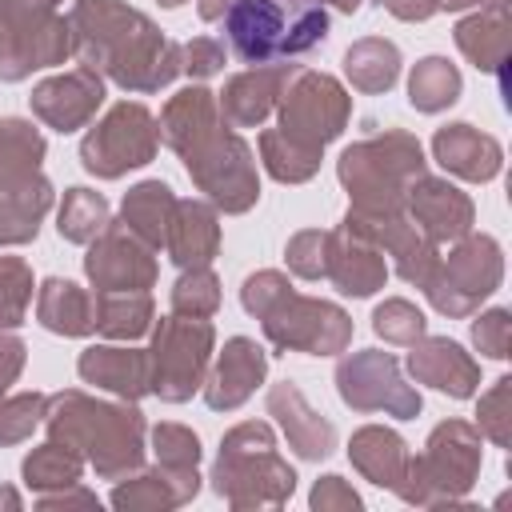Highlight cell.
<instances>
[{"label": "cell", "mask_w": 512, "mask_h": 512, "mask_svg": "<svg viewBox=\"0 0 512 512\" xmlns=\"http://www.w3.org/2000/svg\"><path fill=\"white\" fill-rule=\"evenodd\" d=\"M0 508H24V496L16 488H0Z\"/></svg>", "instance_id": "6f0895ef"}, {"label": "cell", "mask_w": 512, "mask_h": 512, "mask_svg": "<svg viewBox=\"0 0 512 512\" xmlns=\"http://www.w3.org/2000/svg\"><path fill=\"white\" fill-rule=\"evenodd\" d=\"M440 12H464V8H508V0H436Z\"/></svg>", "instance_id": "f5cc1de1"}, {"label": "cell", "mask_w": 512, "mask_h": 512, "mask_svg": "<svg viewBox=\"0 0 512 512\" xmlns=\"http://www.w3.org/2000/svg\"><path fill=\"white\" fill-rule=\"evenodd\" d=\"M372 332H376L384 344L408 348V344H416V340L428 332V316H424L412 300L388 296V300H380V304L372 308Z\"/></svg>", "instance_id": "60d3db41"}, {"label": "cell", "mask_w": 512, "mask_h": 512, "mask_svg": "<svg viewBox=\"0 0 512 512\" xmlns=\"http://www.w3.org/2000/svg\"><path fill=\"white\" fill-rule=\"evenodd\" d=\"M296 468L276 452V432L268 420H244L232 424L220 436V452L208 468L212 492L236 508H284L296 492Z\"/></svg>", "instance_id": "5b68a950"}, {"label": "cell", "mask_w": 512, "mask_h": 512, "mask_svg": "<svg viewBox=\"0 0 512 512\" xmlns=\"http://www.w3.org/2000/svg\"><path fill=\"white\" fill-rule=\"evenodd\" d=\"M216 308H220V276L212 272V264L180 268V276L172 284V312L212 320Z\"/></svg>", "instance_id": "ab89813d"}, {"label": "cell", "mask_w": 512, "mask_h": 512, "mask_svg": "<svg viewBox=\"0 0 512 512\" xmlns=\"http://www.w3.org/2000/svg\"><path fill=\"white\" fill-rule=\"evenodd\" d=\"M216 356V328L204 316L168 312L152 320L148 332V396L164 404H184L204 388L208 364Z\"/></svg>", "instance_id": "9c48e42d"}, {"label": "cell", "mask_w": 512, "mask_h": 512, "mask_svg": "<svg viewBox=\"0 0 512 512\" xmlns=\"http://www.w3.org/2000/svg\"><path fill=\"white\" fill-rule=\"evenodd\" d=\"M500 280H504L500 240L488 232H468V236L452 240L448 252L436 256L420 292L440 316L464 320V316L480 312V304L500 288Z\"/></svg>", "instance_id": "30bf717a"}, {"label": "cell", "mask_w": 512, "mask_h": 512, "mask_svg": "<svg viewBox=\"0 0 512 512\" xmlns=\"http://www.w3.org/2000/svg\"><path fill=\"white\" fill-rule=\"evenodd\" d=\"M44 432L76 448L100 480H120L148 456V420L136 400H104L84 388H60L48 396Z\"/></svg>", "instance_id": "3957f363"}, {"label": "cell", "mask_w": 512, "mask_h": 512, "mask_svg": "<svg viewBox=\"0 0 512 512\" xmlns=\"http://www.w3.org/2000/svg\"><path fill=\"white\" fill-rule=\"evenodd\" d=\"M36 292L32 264L24 256H0V328H20L28 320Z\"/></svg>", "instance_id": "f35d334b"}, {"label": "cell", "mask_w": 512, "mask_h": 512, "mask_svg": "<svg viewBox=\"0 0 512 512\" xmlns=\"http://www.w3.org/2000/svg\"><path fill=\"white\" fill-rule=\"evenodd\" d=\"M220 24L224 48L248 68L284 64L328 40V8L320 0H232Z\"/></svg>", "instance_id": "8992f818"}, {"label": "cell", "mask_w": 512, "mask_h": 512, "mask_svg": "<svg viewBox=\"0 0 512 512\" xmlns=\"http://www.w3.org/2000/svg\"><path fill=\"white\" fill-rule=\"evenodd\" d=\"M84 456L76 452V448H68V444H60V440H44V444H36L28 456H24V464H20V480H24V488L32 492V496H40V492H56V488H64V484H76V480H84Z\"/></svg>", "instance_id": "8d00e7d4"}, {"label": "cell", "mask_w": 512, "mask_h": 512, "mask_svg": "<svg viewBox=\"0 0 512 512\" xmlns=\"http://www.w3.org/2000/svg\"><path fill=\"white\" fill-rule=\"evenodd\" d=\"M268 380V352L252 336H228L204 376V404L212 412H236Z\"/></svg>", "instance_id": "d6986e66"}, {"label": "cell", "mask_w": 512, "mask_h": 512, "mask_svg": "<svg viewBox=\"0 0 512 512\" xmlns=\"http://www.w3.org/2000/svg\"><path fill=\"white\" fill-rule=\"evenodd\" d=\"M460 92H464V76L448 56H420L408 72V104L416 112L436 116V112L452 108L460 100Z\"/></svg>", "instance_id": "e575fe53"}, {"label": "cell", "mask_w": 512, "mask_h": 512, "mask_svg": "<svg viewBox=\"0 0 512 512\" xmlns=\"http://www.w3.org/2000/svg\"><path fill=\"white\" fill-rule=\"evenodd\" d=\"M44 408H48V396L36 392V388L4 392L0 396V448H12L20 440H28L44 424Z\"/></svg>", "instance_id": "b9f144b4"}, {"label": "cell", "mask_w": 512, "mask_h": 512, "mask_svg": "<svg viewBox=\"0 0 512 512\" xmlns=\"http://www.w3.org/2000/svg\"><path fill=\"white\" fill-rule=\"evenodd\" d=\"M164 252L176 268H200L212 264L220 252V212L204 196H176L168 232H164Z\"/></svg>", "instance_id": "4316f807"}, {"label": "cell", "mask_w": 512, "mask_h": 512, "mask_svg": "<svg viewBox=\"0 0 512 512\" xmlns=\"http://www.w3.org/2000/svg\"><path fill=\"white\" fill-rule=\"evenodd\" d=\"M324 280L340 292V296H352V300H368L384 288L388 280V256L364 240L360 232L352 228H332L328 232V264H324Z\"/></svg>", "instance_id": "603a6c76"}, {"label": "cell", "mask_w": 512, "mask_h": 512, "mask_svg": "<svg viewBox=\"0 0 512 512\" xmlns=\"http://www.w3.org/2000/svg\"><path fill=\"white\" fill-rule=\"evenodd\" d=\"M112 220V208L104 200V192L88 188V184H72L56 208V232L68 244H88L92 236L104 232V224Z\"/></svg>", "instance_id": "74e56055"}, {"label": "cell", "mask_w": 512, "mask_h": 512, "mask_svg": "<svg viewBox=\"0 0 512 512\" xmlns=\"http://www.w3.org/2000/svg\"><path fill=\"white\" fill-rule=\"evenodd\" d=\"M28 360V344L16 336V328H0V396L12 392V384L20 380Z\"/></svg>", "instance_id": "681fc988"}, {"label": "cell", "mask_w": 512, "mask_h": 512, "mask_svg": "<svg viewBox=\"0 0 512 512\" xmlns=\"http://www.w3.org/2000/svg\"><path fill=\"white\" fill-rule=\"evenodd\" d=\"M160 140L180 156L196 192L224 216H244L260 200V172L248 140L220 116L216 92L188 84L160 108Z\"/></svg>", "instance_id": "6da1fadb"}, {"label": "cell", "mask_w": 512, "mask_h": 512, "mask_svg": "<svg viewBox=\"0 0 512 512\" xmlns=\"http://www.w3.org/2000/svg\"><path fill=\"white\" fill-rule=\"evenodd\" d=\"M32 504L36 508H100V496L92 488H84V480H76V484H64L56 492L32 496Z\"/></svg>", "instance_id": "f907efd6"}, {"label": "cell", "mask_w": 512, "mask_h": 512, "mask_svg": "<svg viewBox=\"0 0 512 512\" xmlns=\"http://www.w3.org/2000/svg\"><path fill=\"white\" fill-rule=\"evenodd\" d=\"M324 8H332V12H344V16H352V12H360V4L364 0H320Z\"/></svg>", "instance_id": "11a10c76"}, {"label": "cell", "mask_w": 512, "mask_h": 512, "mask_svg": "<svg viewBox=\"0 0 512 512\" xmlns=\"http://www.w3.org/2000/svg\"><path fill=\"white\" fill-rule=\"evenodd\" d=\"M408 440L396 432V428H384V424H364L352 432L348 440V460L352 468L376 484V488H388L396 492L404 484V472H408Z\"/></svg>", "instance_id": "83f0119b"}, {"label": "cell", "mask_w": 512, "mask_h": 512, "mask_svg": "<svg viewBox=\"0 0 512 512\" xmlns=\"http://www.w3.org/2000/svg\"><path fill=\"white\" fill-rule=\"evenodd\" d=\"M476 428L496 448H512V376H496L476 400Z\"/></svg>", "instance_id": "7bdbcfd3"}, {"label": "cell", "mask_w": 512, "mask_h": 512, "mask_svg": "<svg viewBox=\"0 0 512 512\" xmlns=\"http://www.w3.org/2000/svg\"><path fill=\"white\" fill-rule=\"evenodd\" d=\"M428 172L424 144L404 128H384L348 144L336 160V176L348 192V212L392 216L404 212V196L416 176Z\"/></svg>", "instance_id": "52a82bcc"}, {"label": "cell", "mask_w": 512, "mask_h": 512, "mask_svg": "<svg viewBox=\"0 0 512 512\" xmlns=\"http://www.w3.org/2000/svg\"><path fill=\"white\" fill-rule=\"evenodd\" d=\"M228 4H232V0H196V12H200L204 24H216V20H224Z\"/></svg>", "instance_id": "db71d44e"}, {"label": "cell", "mask_w": 512, "mask_h": 512, "mask_svg": "<svg viewBox=\"0 0 512 512\" xmlns=\"http://www.w3.org/2000/svg\"><path fill=\"white\" fill-rule=\"evenodd\" d=\"M340 224L352 228V232H360L364 240H372V244L392 260L396 276H400L404 284H416V288L428 280V272H432V264H436V256H440V244H432V240L408 220V212H392V216L344 212Z\"/></svg>", "instance_id": "e0dca14e"}, {"label": "cell", "mask_w": 512, "mask_h": 512, "mask_svg": "<svg viewBox=\"0 0 512 512\" xmlns=\"http://www.w3.org/2000/svg\"><path fill=\"white\" fill-rule=\"evenodd\" d=\"M172 208H176V192L168 180H140L124 192L120 200V220L144 240L152 244L156 252L164 248V232H168V220H172Z\"/></svg>", "instance_id": "d6a6232c"}, {"label": "cell", "mask_w": 512, "mask_h": 512, "mask_svg": "<svg viewBox=\"0 0 512 512\" xmlns=\"http://www.w3.org/2000/svg\"><path fill=\"white\" fill-rule=\"evenodd\" d=\"M372 4H380L384 12H392L404 24H420V20H432L440 12L436 0H372Z\"/></svg>", "instance_id": "816d5d0a"}, {"label": "cell", "mask_w": 512, "mask_h": 512, "mask_svg": "<svg viewBox=\"0 0 512 512\" xmlns=\"http://www.w3.org/2000/svg\"><path fill=\"white\" fill-rule=\"evenodd\" d=\"M160 152V120L140 100H116L80 140V164L96 180H120Z\"/></svg>", "instance_id": "8fae6325"}, {"label": "cell", "mask_w": 512, "mask_h": 512, "mask_svg": "<svg viewBox=\"0 0 512 512\" xmlns=\"http://www.w3.org/2000/svg\"><path fill=\"white\" fill-rule=\"evenodd\" d=\"M480 464H484L480 428L472 420H440L428 432L424 448L416 456H408V472H404V484L396 488V496L416 508L464 504L480 480Z\"/></svg>", "instance_id": "ba28073f"}, {"label": "cell", "mask_w": 512, "mask_h": 512, "mask_svg": "<svg viewBox=\"0 0 512 512\" xmlns=\"http://www.w3.org/2000/svg\"><path fill=\"white\" fill-rule=\"evenodd\" d=\"M288 72H292V64H256V68L228 76L224 88L216 92L220 116L232 128H260L276 112V100H280Z\"/></svg>", "instance_id": "484cf974"}, {"label": "cell", "mask_w": 512, "mask_h": 512, "mask_svg": "<svg viewBox=\"0 0 512 512\" xmlns=\"http://www.w3.org/2000/svg\"><path fill=\"white\" fill-rule=\"evenodd\" d=\"M60 8L64 0H0V16L12 32V52L0 72L4 84H20L72 56V28Z\"/></svg>", "instance_id": "5bb4252c"}, {"label": "cell", "mask_w": 512, "mask_h": 512, "mask_svg": "<svg viewBox=\"0 0 512 512\" xmlns=\"http://www.w3.org/2000/svg\"><path fill=\"white\" fill-rule=\"evenodd\" d=\"M48 156L44 132L24 116H0V192H16L36 180Z\"/></svg>", "instance_id": "4dcf8cb0"}, {"label": "cell", "mask_w": 512, "mask_h": 512, "mask_svg": "<svg viewBox=\"0 0 512 512\" xmlns=\"http://www.w3.org/2000/svg\"><path fill=\"white\" fill-rule=\"evenodd\" d=\"M284 264L292 276L300 280H324V264H328V232L324 228H300L288 236L284 244Z\"/></svg>", "instance_id": "f6af8a7d"}, {"label": "cell", "mask_w": 512, "mask_h": 512, "mask_svg": "<svg viewBox=\"0 0 512 512\" xmlns=\"http://www.w3.org/2000/svg\"><path fill=\"white\" fill-rule=\"evenodd\" d=\"M148 444H152L156 464H168V468H200V436L188 424L160 420L156 428H148Z\"/></svg>", "instance_id": "ee69618b"}, {"label": "cell", "mask_w": 512, "mask_h": 512, "mask_svg": "<svg viewBox=\"0 0 512 512\" xmlns=\"http://www.w3.org/2000/svg\"><path fill=\"white\" fill-rule=\"evenodd\" d=\"M348 120H352L348 88L328 72L292 64V72L280 88V100H276V128L300 144L324 148L344 136Z\"/></svg>", "instance_id": "7c38bea8"}, {"label": "cell", "mask_w": 512, "mask_h": 512, "mask_svg": "<svg viewBox=\"0 0 512 512\" xmlns=\"http://www.w3.org/2000/svg\"><path fill=\"white\" fill-rule=\"evenodd\" d=\"M256 148H260L264 172H268L276 184H308V180L320 172V160H324V148L300 144V140L284 136L280 128H264V132L256 136Z\"/></svg>", "instance_id": "d590c367"}, {"label": "cell", "mask_w": 512, "mask_h": 512, "mask_svg": "<svg viewBox=\"0 0 512 512\" xmlns=\"http://www.w3.org/2000/svg\"><path fill=\"white\" fill-rule=\"evenodd\" d=\"M404 368L416 384H424L440 396H452V400H468L480 392V364L452 336H428L424 332L416 344H408Z\"/></svg>", "instance_id": "ffe728a7"}, {"label": "cell", "mask_w": 512, "mask_h": 512, "mask_svg": "<svg viewBox=\"0 0 512 512\" xmlns=\"http://www.w3.org/2000/svg\"><path fill=\"white\" fill-rule=\"evenodd\" d=\"M308 508H312V512H360L364 500H360V492H356L344 476L328 472V476H320V480L312 484V492H308Z\"/></svg>", "instance_id": "c3c4849f"}, {"label": "cell", "mask_w": 512, "mask_h": 512, "mask_svg": "<svg viewBox=\"0 0 512 512\" xmlns=\"http://www.w3.org/2000/svg\"><path fill=\"white\" fill-rule=\"evenodd\" d=\"M224 72V40L216 36H192L180 44V76H192V84Z\"/></svg>", "instance_id": "7dc6e473"}, {"label": "cell", "mask_w": 512, "mask_h": 512, "mask_svg": "<svg viewBox=\"0 0 512 512\" xmlns=\"http://www.w3.org/2000/svg\"><path fill=\"white\" fill-rule=\"evenodd\" d=\"M36 320L52 336H92L96 332L92 292L68 276H48L36 288Z\"/></svg>", "instance_id": "f546056e"}, {"label": "cell", "mask_w": 512, "mask_h": 512, "mask_svg": "<svg viewBox=\"0 0 512 512\" xmlns=\"http://www.w3.org/2000/svg\"><path fill=\"white\" fill-rule=\"evenodd\" d=\"M508 28H512L508 24V8H476V12L456 20L452 40H456L460 56L472 68L504 80V68H508Z\"/></svg>", "instance_id": "f1b7e54d"}, {"label": "cell", "mask_w": 512, "mask_h": 512, "mask_svg": "<svg viewBox=\"0 0 512 512\" xmlns=\"http://www.w3.org/2000/svg\"><path fill=\"white\" fill-rule=\"evenodd\" d=\"M264 408H268V416L276 420L280 436L288 440V448L300 460H328L336 452V424L308 404V396L300 392L296 380L268 384Z\"/></svg>", "instance_id": "44dd1931"}, {"label": "cell", "mask_w": 512, "mask_h": 512, "mask_svg": "<svg viewBox=\"0 0 512 512\" xmlns=\"http://www.w3.org/2000/svg\"><path fill=\"white\" fill-rule=\"evenodd\" d=\"M84 276L92 292H152L160 276L156 248L144 244L124 220H108L100 236L84 244Z\"/></svg>", "instance_id": "9a60e30c"}, {"label": "cell", "mask_w": 512, "mask_h": 512, "mask_svg": "<svg viewBox=\"0 0 512 512\" xmlns=\"http://www.w3.org/2000/svg\"><path fill=\"white\" fill-rule=\"evenodd\" d=\"M8 52H12V32H8V24H4V16H0V72H4V64H8Z\"/></svg>", "instance_id": "9f6ffc18"}, {"label": "cell", "mask_w": 512, "mask_h": 512, "mask_svg": "<svg viewBox=\"0 0 512 512\" xmlns=\"http://www.w3.org/2000/svg\"><path fill=\"white\" fill-rule=\"evenodd\" d=\"M104 96H108L104 76L92 72V68H84V64H76V68H68V72L44 76V80L32 88L28 108H32V116H36L44 128L68 136V132H80V128H88V124L96 120V112L104 108Z\"/></svg>", "instance_id": "2e32d148"}, {"label": "cell", "mask_w": 512, "mask_h": 512, "mask_svg": "<svg viewBox=\"0 0 512 512\" xmlns=\"http://www.w3.org/2000/svg\"><path fill=\"white\" fill-rule=\"evenodd\" d=\"M240 304L248 316L260 320L264 340L276 352L340 356L352 344V316L332 300L296 292V284L280 268H260L244 276Z\"/></svg>", "instance_id": "277c9868"}, {"label": "cell", "mask_w": 512, "mask_h": 512, "mask_svg": "<svg viewBox=\"0 0 512 512\" xmlns=\"http://www.w3.org/2000/svg\"><path fill=\"white\" fill-rule=\"evenodd\" d=\"M200 492L196 468H168V464H140L136 472L112 480L108 504L116 512H172L192 504Z\"/></svg>", "instance_id": "7402d4cb"}, {"label": "cell", "mask_w": 512, "mask_h": 512, "mask_svg": "<svg viewBox=\"0 0 512 512\" xmlns=\"http://www.w3.org/2000/svg\"><path fill=\"white\" fill-rule=\"evenodd\" d=\"M72 56L124 92L152 96L180 76V44L124 0H72Z\"/></svg>", "instance_id": "7a4b0ae2"}, {"label": "cell", "mask_w": 512, "mask_h": 512, "mask_svg": "<svg viewBox=\"0 0 512 512\" xmlns=\"http://www.w3.org/2000/svg\"><path fill=\"white\" fill-rule=\"evenodd\" d=\"M92 308H96V332L120 344L148 336L156 320L152 292H92Z\"/></svg>", "instance_id": "836d02e7"}, {"label": "cell", "mask_w": 512, "mask_h": 512, "mask_svg": "<svg viewBox=\"0 0 512 512\" xmlns=\"http://www.w3.org/2000/svg\"><path fill=\"white\" fill-rule=\"evenodd\" d=\"M180 4H188V0H160V8H180Z\"/></svg>", "instance_id": "680465c9"}, {"label": "cell", "mask_w": 512, "mask_h": 512, "mask_svg": "<svg viewBox=\"0 0 512 512\" xmlns=\"http://www.w3.org/2000/svg\"><path fill=\"white\" fill-rule=\"evenodd\" d=\"M336 392L352 412H384L392 420H416L424 400L416 384H408L400 360L380 348L340 352L336 360Z\"/></svg>", "instance_id": "4fadbf2b"}, {"label": "cell", "mask_w": 512, "mask_h": 512, "mask_svg": "<svg viewBox=\"0 0 512 512\" xmlns=\"http://www.w3.org/2000/svg\"><path fill=\"white\" fill-rule=\"evenodd\" d=\"M404 212L440 248L452 244V240H460V236H468L472 224H476L472 196L460 192L448 176H432V172H424V176L412 180V188L404 196Z\"/></svg>", "instance_id": "ac0fdd59"}, {"label": "cell", "mask_w": 512, "mask_h": 512, "mask_svg": "<svg viewBox=\"0 0 512 512\" xmlns=\"http://www.w3.org/2000/svg\"><path fill=\"white\" fill-rule=\"evenodd\" d=\"M76 372L96 392H108L116 400H144L148 396V348H132L120 340L88 344L76 360Z\"/></svg>", "instance_id": "d4e9b609"}, {"label": "cell", "mask_w": 512, "mask_h": 512, "mask_svg": "<svg viewBox=\"0 0 512 512\" xmlns=\"http://www.w3.org/2000/svg\"><path fill=\"white\" fill-rule=\"evenodd\" d=\"M432 160L456 176V180H468V184H488L500 176L504 168V148L496 136L480 132L476 124L468 120H452L444 128H436L432 136Z\"/></svg>", "instance_id": "cb8c5ba5"}, {"label": "cell", "mask_w": 512, "mask_h": 512, "mask_svg": "<svg viewBox=\"0 0 512 512\" xmlns=\"http://www.w3.org/2000/svg\"><path fill=\"white\" fill-rule=\"evenodd\" d=\"M400 68H404V56L384 36H360V40H352L344 48V76L364 96L388 92L400 80Z\"/></svg>", "instance_id": "1f68e13d"}, {"label": "cell", "mask_w": 512, "mask_h": 512, "mask_svg": "<svg viewBox=\"0 0 512 512\" xmlns=\"http://www.w3.org/2000/svg\"><path fill=\"white\" fill-rule=\"evenodd\" d=\"M472 344L476 352H484L488 360H508V340H512V312L508 308H484V312H472Z\"/></svg>", "instance_id": "bcb514c9"}]
</instances>
